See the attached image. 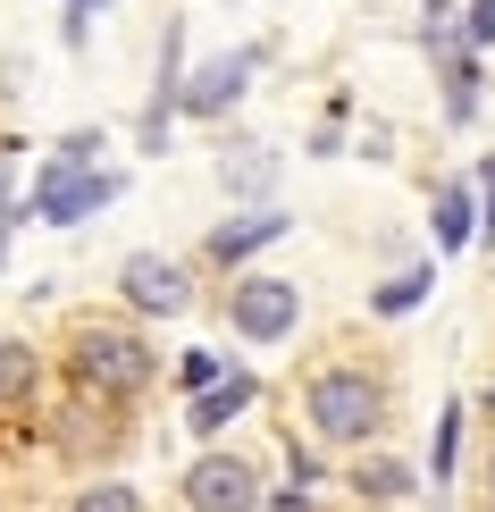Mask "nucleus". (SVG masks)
<instances>
[{
	"label": "nucleus",
	"mask_w": 495,
	"mask_h": 512,
	"mask_svg": "<svg viewBox=\"0 0 495 512\" xmlns=\"http://www.w3.org/2000/svg\"><path fill=\"white\" fill-rule=\"evenodd\" d=\"M244 76H252V51H227V59H210V68H193V76L177 84V110H185V118H219V110H235Z\"/></svg>",
	"instance_id": "0eeeda50"
},
{
	"label": "nucleus",
	"mask_w": 495,
	"mask_h": 512,
	"mask_svg": "<svg viewBox=\"0 0 495 512\" xmlns=\"http://www.w3.org/2000/svg\"><path fill=\"white\" fill-rule=\"evenodd\" d=\"M185 387H193V395L219 387V353H185Z\"/></svg>",
	"instance_id": "dca6fc26"
},
{
	"label": "nucleus",
	"mask_w": 495,
	"mask_h": 512,
	"mask_svg": "<svg viewBox=\"0 0 495 512\" xmlns=\"http://www.w3.org/2000/svg\"><path fill=\"white\" fill-rule=\"evenodd\" d=\"M277 236H286V210H252V219H235V227L210 236V261H244V252H261Z\"/></svg>",
	"instance_id": "1a4fd4ad"
},
{
	"label": "nucleus",
	"mask_w": 495,
	"mask_h": 512,
	"mask_svg": "<svg viewBox=\"0 0 495 512\" xmlns=\"http://www.w3.org/2000/svg\"><path fill=\"white\" fill-rule=\"evenodd\" d=\"M470 42H495V0H470Z\"/></svg>",
	"instance_id": "a211bd4d"
},
{
	"label": "nucleus",
	"mask_w": 495,
	"mask_h": 512,
	"mask_svg": "<svg viewBox=\"0 0 495 512\" xmlns=\"http://www.w3.org/2000/svg\"><path fill=\"white\" fill-rule=\"evenodd\" d=\"M487 412H495V387H487Z\"/></svg>",
	"instance_id": "b1692460"
},
{
	"label": "nucleus",
	"mask_w": 495,
	"mask_h": 512,
	"mask_svg": "<svg viewBox=\"0 0 495 512\" xmlns=\"http://www.w3.org/2000/svg\"><path fill=\"white\" fill-rule=\"evenodd\" d=\"M252 395H261V387H252L244 370H235V378H219V387H202V395H193V429H202V437H219L235 412H252Z\"/></svg>",
	"instance_id": "6e6552de"
},
{
	"label": "nucleus",
	"mask_w": 495,
	"mask_h": 512,
	"mask_svg": "<svg viewBox=\"0 0 495 512\" xmlns=\"http://www.w3.org/2000/svg\"><path fill=\"white\" fill-rule=\"evenodd\" d=\"M93 9H101V0H68V42H84V26H93Z\"/></svg>",
	"instance_id": "aec40b11"
},
{
	"label": "nucleus",
	"mask_w": 495,
	"mask_h": 512,
	"mask_svg": "<svg viewBox=\"0 0 495 512\" xmlns=\"http://www.w3.org/2000/svg\"><path fill=\"white\" fill-rule=\"evenodd\" d=\"M118 294L135 303L143 319H177L193 303V286H185V269L177 261H160V252H135V261L118 269Z\"/></svg>",
	"instance_id": "39448f33"
},
{
	"label": "nucleus",
	"mask_w": 495,
	"mask_h": 512,
	"mask_svg": "<svg viewBox=\"0 0 495 512\" xmlns=\"http://www.w3.org/2000/svg\"><path fill=\"white\" fill-rule=\"evenodd\" d=\"M101 202H118V177H110V168H84V177H42V185H34V219H51V227L93 219Z\"/></svg>",
	"instance_id": "423d86ee"
},
{
	"label": "nucleus",
	"mask_w": 495,
	"mask_h": 512,
	"mask_svg": "<svg viewBox=\"0 0 495 512\" xmlns=\"http://www.w3.org/2000/svg\"><path fill=\"white\" fill-rule=\"evenodd\" d=\"M445 110H454V126L470 118V110H479V68H470V59L454 51V59H445Z\"/></svg>",
	"instance_id": "ddd939ff"
},
{
	"label": "nucleus",
	"mask_w": 495,
	"mask_h": 512,
	"mask_svg": "<svg viewBox=\"0 0 495 512\" xmlns=\"http://www.w3.org/2000/svg\"><path fill=\"white\" fill-rule=\"evenodd\" d=\"M303 420L328 445H370L386 429V387L370 370H319L311 387H303Z\"/></svg>",
	"instance_id": "f03ea898"
},
{
	"label": "nucleus",
	"mask_w": 495,
	"mask_h": 512,
	"mask_svg": "<svg viewBox=\"0 0 495 512\" xmlns=\"http://www.w3.org/2000/svg\"><path fill=\"white\" fill-rule=\"evenodd\" d=\"M9 227H17V202H9V168H0V261H9Z\"/></svg>",
	"instance_id": "6ab92c4d"
},
{
	"label": "nucleus",
	"mask_w": 495,
	"mask_h": 512,
	"mask_svg": "<svg viewBox=\"0 0 495 512\" xmlns=\"http://www.w3.org/2000/svg\"><path fill=\"white\" fill-rule=\"evenodd\" d=\"M261 512H311L303 496H261Z\"/></svg>",
	"instance_id": "4be33fe9"
},
{
	"label": "nucleus",
	"mask_w": 495,
	"mask_h": 512,
	"mask_svg": "<svg viewBox=\"0 0 495 512\" xmlns=\"http://www.w3.org/2000/svg\"><path fill=\"white\" fill-rule=\"evenodd\" d=\"M227 319L252 345H277V336L303 319V286H294V277H244V286L227 294Z\"/></svg>",
	"instance_id": "7ed1b4c3"
},
{
	"label": "nucleus",
	"mask_w": 495,
	"mask_h": 512,
	"mask_svg": "<svg viewBox=\"0 0 495 512\" xmlns=\"http://www.w3.org/2000/svg\"><path fill=\"white\" fill-rule=\"evenodd\" d=\"M428 286H437V277H428V269H403L395 286H378V294H370V311H386V319H395V311H412V303H420Z\"/></svg>",
	"instance_id": "2eb2a0df"
},
{
	"label": "nucleus",
	"mask_w": 495,
	"mask_h": 512,
	"mask_svg": "<svg viewBox=\"0 0 495 512\" xmlns=\"http://www.w3.org/2000/svg\"><path fill=\"white\" fill-rule=\"evenodd\" d=\"M68 378L93 403H135L160 378V353L143 345L135 328H101V319H84V328L68 336Z\"/></svg>",
	"instance_id": "f257e3e1"
},
{
	"label": "nucleus",
	"mask_w": 495,
	"mask_h": 512,
	"mask_svg": "<svg viewBox=\"0 0 495 512\" xmlns=\"http://www.w3.org/2000/svg\"><path fill=\"white\" fill-rule=\"evenodd\" d=\"M487 512H495V504H487Z\"/></svg>",
	"instance_id": "393cba45"
},
{
	"label": "nucleus",
	"mask_w": 495,
	"mask_h": 512,
	"mask_svg": "<svg viewBox=\"0 0 495 512\" xmlns=\"http://www.w3.org/2000/svg\"><path fill=\"white\" fill-rule=\"evenodd\" d=\"M487 487H495V454H487Z\"/></svg>",
	"instance_id": "5701e85b"
},
{
	"label": "nucleus",
	"mask_w": 495,
	"mask_h": 512,
	"mask_svg": "<svg viewBox=\"0 0 495 512\" xmlns=\"http://www.w3.org/2000/svg\"><path fill=\"white\" fill-rule=\"evenodd\" d=\"M470 236H479V194H470V185H445V194H437V244L454 252Z\"/></svg>",
	"instance_id": "9b49d317"
},
{
	"label": "nucleus",
	"mask_w": 495,
	"mask_h": 512,
	"mask_svg": "<svg viewBox=\"0 0 495 512\" xmlns=\"http://www.w3.org/2000/svg\"><path fill=\"white\" fill-rule=\"evenodd\" d=\"M68 512H143V496H135L126 479H101V487H76Z\"/></svg>",
	"instance_id": "4468645a"
},
{
	"label": "nucleus",
	"mask_w": 495,
	"mask_h": 512,
	"mask_svg": "<svg viewBox=\"0 0 495 512\" xmlns=\"http://www.w3.org/2000/svg\"><path fill=\"white\" fill-rule=\"evenodd\" d=\"M344 487H353V496H370V504H395V496H412V471H403V462H386V454H361Z\"/></svg>",
	"instance_id": "9d476101"
},
{
	"label": "nucleus",
	"mask_w": 495,
	"mask_h": 512,
	"mask_svg": "<svg viewBox=\"0 0 495 512\" xmlns=\"http://www.w3.org/2000/svg\"><path fill=\"white\" fill-rule=\"evenodd\" d=\"M479 185H487V219H479V236H487V252H495V160H487V177H479Z\"/></svg>",
	"instance_id": "412c9836"
},
{
	"label": "nucleus",
	"mask_w": 495,
	"mask_h": 512,
	"mask_svg": "<svg viewBox=\"0 0 495 512\" xmlns=\"http://www.w3.org/2000/svg\"><path fill=\"white\" fill-rule=\"evenodd\" d=\"M34 378H42V361L26 336H0V403H26L34 395Z\"/></svg>",
	"instance_id": "f8f14e48"
},
{
	"label": "nucleus",
	"mask_w": 495,
	"mask_h": 512,
	"mask_svg": "<svg viewBox=\"0 0 495 512\" xmlns=\"http://www.w3.org/2000/svg\"><path fill=\"white\" fill-rule=\"evenodd\" d=\"M185 512H261V471L244 454H202L185 471Z\"/></svg>",
	"instance_id": "20e7f679"
},
{
	"label": "nucleus",
	"mask_w": 495,
	"mask_h": 512,
	"mask_svg": "<svg viewBox=\"0 0 495 512\" xmlns=\"http://www.w3.org/2000/svg\"><path fill=\"white\" fill-rule=\"evenodd\" d=\"M454 420H462V412L437 420V487H445V471H454Z\"/></svg>",
	"instance_id": "f3484780"
}]
</instances>
